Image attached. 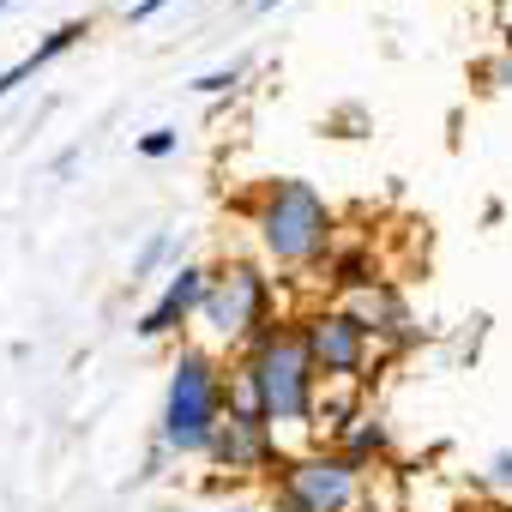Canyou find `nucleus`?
Here are the masks:
<instances>
[{
    "label": "nucleus",
    "mask_w": 512,
    "mask_h": 512,
    "mask_svg": "<svg viewBox=\"0 0 512 512\" xmlns=\"http://www.w3.org/2000/svg\"><path fill=\"white\" fill-rule=\"evenodd\" d=\"M320 368L302 344V326L296 320H272L266 332H253L241 350H235V368H229V398L235 404H253L272 428L278 440L296 428L302 452L314 446V404H320ZM290 452V440H284Z\"/></svg>",
    "instance_id": "1"
},
{
    "label": "nucleus",
    "mask_w": 512,
    "mask_h": 512,
    "mask_svg": "<svg viewBox=\"0 0 512 512\" xmlns=\"http://www.w3.org/2000/svg\"><path fill=\"white\" fill-rule=\"evenodd\" d=\"M247 229L260 241V253L284 272H326L332 247H338V217L320 199L314 181H266L260 193L247 199Z\"/></svg>",
    "instance_id": "2"
},
{
    "label": "nucleus",
    "mask_w": 512,
    "mask_h": 512,
    "mask_svg": "<svg viewBox=\"0 0 512 512\" xmlns=\"http://www.w3.org/2000/svg\"><path fill=\"white\" fill-rule=\"evenodd\" d=\"M229 410V362L205 344H181L169 362V386H163V416H157V446H169L175 458H205L217 422Z\"/></svg>",
    "instance_id": "3"
},
{
    "label": "nucleus",
    "mask_w": 512,
    "mask_h": 512,
    "mask_svg": "<svg viewBox=\"0 0 512 512\" xmlns=\"http://www.w3.org/2000/svg\"><path fill=\"white\" fill-rule=\"evenodd\" d=\"M199 332H205V350H241L253 332H266L278 320V290L266 278V266L253 260H223L205 284V302H199Z\"/></svg>",
    "instance_id": "4"
},
{
    "label": "nucleus",
    "mask_w": 512,
    "mask_h": 512,
    "mask_svg": "<svg viewBox=\"0 0 512 512\" xmlns=\"http://www.w3.org/2000/svg\"><path fill=\"white\" fill-rule=\"evenodd\" d=\"M368 476L374 470L350 464L338 446H308L284 458L272 482V512H356L368 500Z\"/></svg>",
    "instance_id": "5"
},
{
    "label": "nucleus",
    "mask_w": 512,
    "mask_h": 512,
    "mask_svg": "<svg viewBox=\"0 0 512 512\" xmlns=\"http://www.w3.org/2000/svg\"><path fill=\"white\" fill-rule=\"evenodd\" d=\"M302 344L320 368V380H350V386H368V362H374V338L356 326V314L344 302H326V308H308L302 320Z\"/></svg>",
    "instance_id": "6"
},
{
    "label": "nucleus",
    "mask_w": 512,
    "mask_h": 512,
    "mask_svg": "<svg viewBox=\"0 0 512 512\" xmlns=\"http://www.w3.org/2000/svg\"><path fill=\"white\" fill-rule=\"evenodd\" d=\"M284 440H278V428L253 410V404H235L229 398V410H223V422H217V434H211V446H205V464H217L223 476H278L284 470Z\"/></svg>",
    "instance_id": "7"
},
{
    "label": "nucleus",
    "mask_w": 512,
    "mask_h": 512,
    "mask_svg": "<svg viewBox=\"0 0 512 512\" xmlns=\"http://www.w3.org/2000/svg\"><path fill=\"white\" fill-rule=\"evenodd\" d=\"M344 308H350V314H356V326L374 338V350L404 356V350L428 344V326H416V314H410V302H404V290H398V284H374V290L350 296Z\"/></svg>",
    "instance_id": "8"
},
{
    "label": "nucleus",
    "mask_w": 512,
    "mask_h": 512,
    "mask_svg": "<svg viewBox=\"0 0 512 512\" xmlns=\"http://www.w3.org/2000/svg\"><path fill=\"white\" fill-rule=\"evenodd\" d=\"M205 284H211V266H199V260H181L175 272H169V284H163V296L133 320V332L145 338V344H163V338H175L181 326H193V314H199V302H205Z\"/></svg>",
    "instance_id": "9"
},
{
    "label": "nucleus",
    "mask_w": 512,
    "mask_h": 512,
    "mask_svg": "<svg viewBox=\"0 0 512 512\" xmlns=\"http://www.w3.org/2000/svg\"><path fill=\"white\" fill-rule=\"evenodd\" d=\"M85 37H91V19H67V25H55V31H49V37H43V43H37V49H31L25 61L0 67V97H13V91H19L25 79H37V73H43L49 61H61V55H67V49H79Z\"/></svg>",
    "instance_id": "10"
},
{
    "label": "nucleus",
    "mask_w": 512,
    "mask_h": 512,
    "mask_svg": "<svg viewBox=\"0 0 512 512\" xmlns=\"http://www.w3.org/2000/svg\"><path fill=\"white\" fill-rule=\"evenodd\" d=\"M338 452H344L350 464H362V470L386 464V458H392V422H386L380 410H362V416L338 434Z\"/></svg>",
    "instance_id": "11"
},
{
    "label": "nucleus",
    "mask_w": 512,
    "mask_h": 512,
    "mask_svg": "<svg viewBox=\"0 0 512 512\" xmlns=\"http://www.w3.org/2000/svg\"><path fill=\"white\" fill-rule=\"evenodd\" d=\"M326 284L350 302V296H362V290H374V284H386V278H374L368 247H332V260H326Z\"/></svg>",
    "instance_id": "12"
},
{
    "label": "nucleus",
    "mask_w": 512,
    "mask_h": 512,
    "mask_svg": "<svg viewBox=\"0 0 512 512\" xmlns=\"http://www.w3.org/2000/svg\"><path fill=\"white\" fill-rule=\"evenodd\" d=\"M169 253H175V235H169V229H151V235L139 241V253H133V272H127V278H133V290H139V284L169 260Z\"/></svg>",
    "instance_id": "13"
},
{
    "label": "nucleus",
    "mask_w": 512,
    "mask_h": 512,
    "mask_svg": "<svg viewBox=\"0 0 512 512\" xmlns=\"http://www.w3.org/2000/svg\"><path fill=\"white\" fill-rule=\"evenodd\" d=\"M470 79H476L482 91H512V37L500 43V55L476 61V67H470Z\"/></svg>",
    "instance_id": "14"
},
{
    "label": "nucleus",
    "mask_w": 512,
    "mask_h": 512,
    "mask_svg": "<svg viewBox=\"0 0 512 512\" xmlns=\"http://www.w3.org/2000/svg\"><path fill=\"white\" fill-rule=\"evenodd\" d=\"M247 79V67L235 61V67H217V73H199V79H187V91L193 97H235V85Z\"/></svg>",
    "instance_id": "15"
},
{
    "label": "nucleus",
    "mask_w": 512,
    "mask_h": 512,
    "mask_svg": "<svg viewBox=\"0 0 512 512\" xmlns=\"http://www.w3.org/2000/svg\"><path fill=\"white\" fill-rule=\"evenodd\" d=\"M133 151H139V157H151V163H163V157H175V151H181V133H175V127H151V133H139V139H133Z\"/></svg>",
    "instance_id": "16"
},
{
    "label": "nucleus",
    "mask_w": 512,
    "mask_h": 512,
    "mask_svg": "<svg viewBox=\"0 0 512 512\" xmlns=\"http://www.w3.org/2000/svg\"><path fill=\"white\" fill-rule=\"evenodd\" d=\"M482 488H494L500 500H512V446L488 452V470H482Z\"/></svg>",
    "instance_id": "17"
},
{
    "label": "nucleus",
    "mask_w": 512,
    "mask_h": 512,
    "mask_svg": "<svg viewBox=\"0 0 512 512\" xmlns=\"http://www.w3.org/2000/svg\"><path fill=\"white\" fill-rule=\"evenodd\" d=\"M163 7H169V0H133V7H127V25H151Z\"/></svg>",
    "instance_id": "18"
},
{
    "label": "nucleus",
    "mask_w": 512,
    "mask_h": 512,
    "mask_svg": "<svg viewBox=\"0 0 512 512\" xmlns=\"http://www.w3.org/2000/svg\"><path fill=\"white\" fill-rule=\"evenodd\" d=\"M73 163H79V145H67V151L55 157V175H73Z\"/></svg>",
    "instance_id": "19"
},
{
    "label": "nucleus",
    "mask_w": 512,
    "mask_h": 512,
    "mask_svg": "<svg viewBox=\"0 0 512 512\" xmlns=\"http://www.w3.org/2000/svg\"><path fill=\"white\" fill-rule=\"evenodd\" d=\"M253 7H260V0H235V13H253Z\"/></svg>",
    "instance_id": "20"
},
{
    "label": "nucleus",
    "mask_w": 512,
    "mask_h": 512,
    "mask_svg": "<svg viewBox=\"0 0 512 512\" xmlns=\"http://www.w3.org/2000/svg\"><path fill=\"white\" fill-rule=\"evenodd\" d=\"M7 7H19V0H0V13H7Z\"/></svg>",
    "instance_id": "21"
},
{
    "label": "nucleus",
    "mask_w": 512,
    "mask_h": 512,
    "mask_svg": "<svg viewBox=\"0 0 512 512\" xmlns=\"http://www.w3.org/2000/svg\"><path fill=\"white\" fill-rule=\"evenodd\" d=\"M494 512H512V506H494Z\"/></svg>",
    "instance_id": "22"
}]
</instances>
